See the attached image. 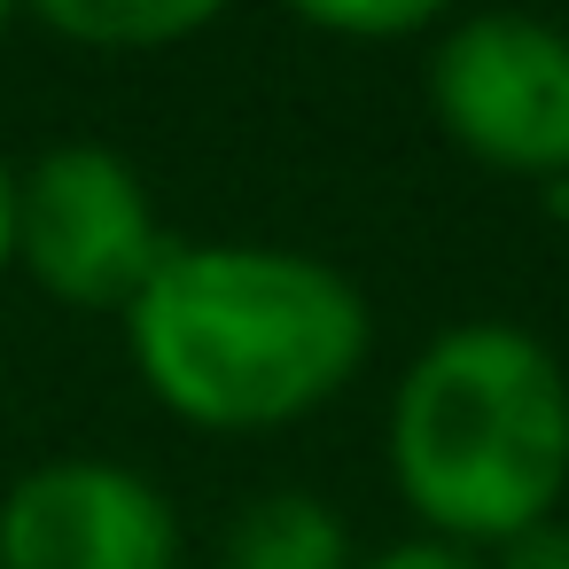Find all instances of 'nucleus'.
Returning <instances> with one entry per match:
<instances>
[{"label":"nucleus","mask_w":569,"mask_h":569,"mask_svg":"<svg viewBox=\"0 0 569 569\" xmlns=\"http://www.w3.org/2000/svg\"><path fill=\"white\" fill-rule=\"evenodd\" d=\"M141 390L203 437H273L336 406L375 359L367 289L297 242H172L118 312Z\"/></svg>","instance_id":"1"},{"label":"nucleus","mask_w":569,"mask_h":569,"mask_svg":"<svg viewBox=\"0 0 569 569\" xmlns=\"http://www.w3.org/2000/svg\"><path fill=\"white\" fill-rule=\"evenodd\" d=\"M382 468L421 538L491 553L569 499V367L538 328L452 320L390 390Z\"/></svg>","instance_id":"2"},{"label":"nucleus","mask_w":569,"mask_h":569,"mask_svg":"<svg viewBox=\"0 0 569 569\" xmlns=\"http://www.w3.org/2000/svg\"><path fill=\"white\" fill-rule=\"evenodd\" d=\"M180 234L164 227L149 172L110 141H48L17 164V273L63 305L118 320Z\"/></svg>","instance_id":"3"},{"label":"nucleus","mask_w":569,"mask_h":569,"mask_svg":"<svg viewBox=\"0 0 569 569\" xmlns=\"http://www.w3.org/2000/svg\"><path fill=\"white\" fill-rule=\"evenodd\" d=\"M437 133L507 180H569V32L530 9L452 17L421 56Z\"/></svg>","instance_id":"4"},{"label":"nucleus","mask_w":569,"mask_h":569,"mask_svg":"<svg viewBox=\"0 0 569 569\" xmlns=\"http://www.w3.org/2000/svg\"><path fill=\"white\" fill-rule=\"evenodd\" d=\"M0 569H180V507L110 452L32 460L0 483Z\"/></svg>","instance_id":"5"},{"label":"nucleus","mask_w":569,"mask_h":569,"mask_svg":"<svg viewBox=\"0 0 569 569\" xmlns=\"http://www.w3.org/2000/svg\"><path fill=\"white\" fill-rule=\"evenodd\" d=\"M227 9L234 0H24L32 24L87 56H164L180 40H203Z\"/></svg>","instance_id":"6"},{"label":"nucleus","mask_w":569,"mask_h":569,"mask_svg":"<svg viewBox=\"0 0 569 569\" xmlns=\"http://www.w3.org/2000/svg\"><path fill=\"white\" fill-rule=\"evenodd\" d=\"M351 530L312 491H258L219 546V569H351Z\"/></svg>","instance_id":"7"},{"label":"nucleus","mask_w":569,"mask_h":569,"mask_svg":"<svg viewBox=\"0 0 569 569\" xmlns=\"http://www.w3.org/2000/svg\"><path fill=\"white\" fill-rule=\"evenodd\" d=\"M281 9L328 40H437L452 0H281Z\"/></svg>","instance_id":"8"},{"label":"nucleus","mask_w":569,"mask_h":569,"mask_svg":"<svg viewBox=\"0 0 569 569\" xmlns=\"http://www.w3.org/2000/svg\"><path fill=\"white\" fill-rule=\"evenodd\" d=\"M351 569H483V553H468V546H445V538H398V546H375V553H359Z\"/></svg>","instance_id":"9"},{"label":"nucleus","mask_w":569,"mask_h":569,"mask_svg":"<svg viewBox=\"0 0 569 569\" xmlns=\"http://www.w3.org/2000/svg\"><path fill=\"white\" fill-rule=\"evenodd\" d=\"M483 569H569V522L553 515V522H538V530H522V538L491 546V553H483Z\"/></svg>","instance_id":"10"},{"label":"nucleus","mask_w":569,"mask_h":569,"mask_svg":"<svg viewBox=\"0 0 569 569\" xmlns=\"http://www.w3.org/2000/svg\"><path fill=\"white\" fill-rule=\"evenodd\" d=\"M17 273V164L0 157V281Z\"/></svg>","instance_id":"11"},{"label":"nucleus","mask_w":569,"mask_h":569,"mask_svg":"<svg viewBox=\"0 0 569 569\" xmlns=\"http://www.w3.org/2000/svg\"><path fill=\"white\" fill-rule=\"evenodd\" d=\"M24 17V0H0V40H9V24Z\"/></svg>","instance_id":"12"},{"label":"nucleus","mask_w":569,"mask_h":569,"mask_svg":"<svg viewBox=\"0 0 569 569\" xmlns=\"http://www.w3.org/2000/svg\"><path fill=\"white\" fill-rule=\"evenodd\" d=\"M553 211H561V242H569V180L553 188Z\"/></svg>","instance_id":"13"}]
</instances>
